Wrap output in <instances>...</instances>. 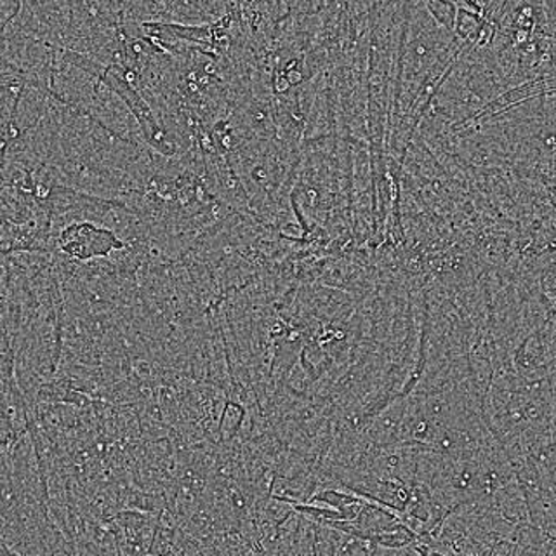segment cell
<instances>
[{"mask_svg": "<svg viewBox=\"0 0 556 556\" xmlns=\"http://www.w3.org/2000/svg\"><path fill=\"white\" fill-rule=\"evenodd\" d=\"M124 248L126 242L115 231L94 222L70 223L52 239V251L61 252L78 263L104 260Z\"/></svg>", "mask_w": 556, "mask_h": 556, "instance_id": "1", "label": "cell"}, {"mask_svg": "<svg viewBox=\"0 0 556 556\" xmlns=\"http://www.w3.org/2000/svg\"><path fill=\"white\" fill-rule=\"evenodd\" d=\"M112 520L117 526L121 555H150L159 526V513L122 509L113 515Z\"/></svg>", "mask_w": 556, "mask_h": 556, "instance_id": "2", "label": "cell"}, {"mask_svg": "<svg viewBox=\"0 0 556 556\" xmlns=\"http://www.w3.org/2000/svg\"><path fill=\"white\" fill-rule=\"evenodd\" d=\"M494 508L500 511L504 520H508L513 526H521L530 521L529 508H527L526 495L518 485L517 478H513L508 483L501 485L492 494Z\"/></svg>", "mask_w": 556, "mask_h": 556, "instance_id": "3", "label": "cell"}]
</instances>
